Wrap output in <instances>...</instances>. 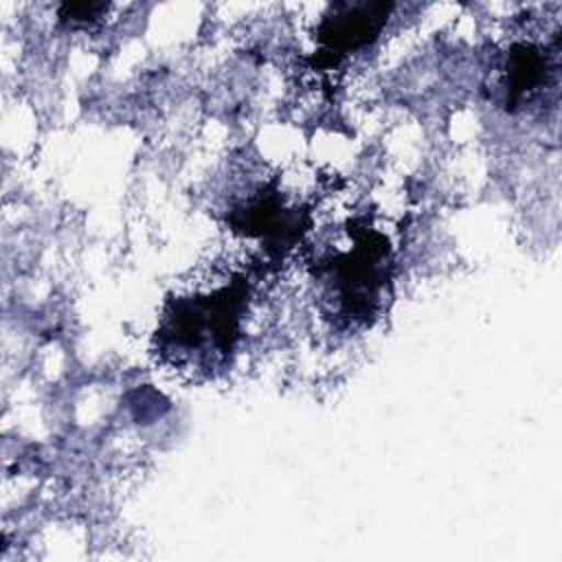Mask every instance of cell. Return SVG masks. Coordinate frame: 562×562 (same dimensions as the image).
<instances>
[{
	"label": "cell",
	"instance_id": "obj_1",
	"mask_svg": "<svg viewBox=\"0 0 562 562\" xmlns=\"http://www.w3.org/2000/svg\"><path fill=\"white\" fill-rule=\"evenodd\" d=\"M248 292V277L237 274L206 294L171 299L156 329V351L171 364L213 369L224 362L239 338Z\"/></svg>",
	"mask_w": 562,
	"mask_h": 562
},
{
	"label": "cell",
	"instance_id": "obj_2",
	"mask_svg": "<svg viewBox=\"0 0 562 562\" xmlns=\"http://www.w3.org/2000/svg\"><path fill=\"white\" fill-rule=\"evenodd\" d=\"M356 246L347 252H334L323 266L327 292L349 321L371 323L382 305L391 281L389 239L369 226H351Z\"/></svg>",
	"mask_w": 562,
	"mask_h": 562
},
{
	"label": "cell",
	"instance_id": "obj_3",
	"mask_svg": "<svg viewBox=\"0 0 562 562\" xmlns=\"http://www.w3.org/2000/svg\"><path fill=\"white\" fill-rule=\"evenodd\" d=\"M391 2H334L316 29V66H336L347 53L371 44L384 29Z\"/></svg>",
	"mask_w": 562,
	"mask_h": 562
},
{
	"label": "cell",
	"instance_id": "obj_4",
	"mask_svg": "<svg viewBox=\"0 0 562 562\" xmlns=\"http://www.w3.org/2000/svg\"><path fill=\"white\" fill-rule=\"evenodd\" d=\"M549 70L547 55L540 46L529 42H518L507 50L505 61V105L516 110L525 97L536 92L544 83Z\"/></svg>",
	"mask_w": 562,
	"mask_h": 562
},
{
	"label": "cell",
	"instance_id": "obj_5",
	"mask_svg": "<svg viewBox=\"0 0 562 562\" xmlns=\"http://www.w3.org/2000/svg\"><path fill=\"white\" fill-rule=\"evenodd\" d=\"M105 11V2H64L59 7V20L68 26H81L99 20Z\"/></svg>",
	"mask_w": 562,
	"mask_h": 562
}]
</instances>
